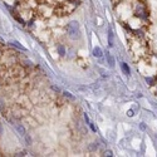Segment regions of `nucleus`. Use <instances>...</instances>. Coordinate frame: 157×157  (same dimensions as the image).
<instances>
[{
    "label": "nucleus",
    "mask_w": 157,
    "mask_h": 157,
    "mask_svg": "<svg viewBox=\"0 0 157 157\" xmlns=\"http://www.w3.org/2000/svg\"><path fill=\"white\" fill-rule=\"evenodd\" d=\"M131 51L134 55H137V58H142V57L147 55V45L146 43L142 40L140 37H136L134 39L131 40Z\"/></svg>",
    "instance_id": "nucleus-1"
},
{
    "label": "nucleus",
    "mask_w": 157,
    "mask_h": 157,
    "mask_svg": "<svg viewBox=\"0 0 157 157\" xmlns=\"http://www.w3.org/2000/svg\"><path fill=\"white\" fill-rule=\"evenodd\" d=\"M132 8H133V15L140 18L142 21H146L148 19V9H147V5L143 2L137 0L132 5Z\"/></svg>",
    "instance_id": "nucleus-2"
},
{
    "label": "nucleus",
    "mask_w": 157,
    "mask_h": 157,
    "mask_svg": "<svg viewBox=\"0 0 157 157\" xmlns=\"http://www.w3.org/2000/svg\"><path fill=\"white\" fill-rule=\"evenodd\" d=\"M67 34H68V37L72 40H77L78 38L81 37L79 24H78V21L73 20V21H70V23L67 24Z\"/></svg>",
    "instance_id": "nucleus-3"
},
{
    "label": "nucleus",
    "mask_w": 157,
    "mask_h": 157,
    "mask_svg": "<svg viewBox=\"0 0 157 157\" xmlns=\"http://www.w3.org/2000/svg\"><path fill=\"white\" fill-rule=\"evenodd\" d=\"M117 11L119 14V17L122 18V19H130L132 17V14H133V8L131 5H128V4H119L118 5V8H117Z\"/></svg>",
    "instance_id": "nucleus-4"
},
{
    "label": "nucleus",
    "mask_w": 157,
    "mask_h": 157,
    "mask_svg": "<svg viewBox=\"0 0 157 157\" xmlns=\"http://www.w3.org/2000/svg\"><path fill=\"white\" fill-rule=\"evenodd\" d=\"M37 13L43 18H48V17H51L52 14H54V8L52 5H48V4H39L37 6Z\"/></svg>",
    "instance_id": "nucleus-5"
},
{
    "label": "nucleus",
    "mask_w": 157,
    "mask_h": 157,
    "mask_svg": "<svg viewBox=\"0 0 157 157\" xmlns=\"http://www.w3.org/2000/svg\"><path fill=\"white\" fill-rule=\"evenodd\" d=\"M106 59H107V64H108V66H109L111 68L115 67L116 60H115V58H113V55H112L111 53H107V55H106Z\"/></svg>",
    "instance_id": "nucleus-6"
},
{
    "label": "nucleus",
    "mask_w": 157,
    "mask_h": 157,
    "mask_svg": "<svg viewBox=\"0 0 157 157\" xmlns=\"http://www.w3.org/2000/svg\"><path fill=\"white\" fill-rule=\"evenodd\" d=\"M57 53H58L60 57L67 55V48L64 47L63 44H58V45H57Z\"/></svg>",
    "instance_id": "nucleus-7"
},
{
    "label": "nucleus",
    "mask_w": 157,
    "mask_h": 157,
    "mask_svg": "<svg viewBox=\"0 0 157 157\" xmlns=\"http://www.w3.org/2000/svg\"><path fill=\"white\" fill-rule=\"evenodd\" d=\"M14 128H15V131L20 134V136H25L26 134V132H25V128L21 126V125H19V123H15L14 125Z\"/></svg>",
    "instance_id": "nucleus-8"
},
{
    "label": "nucleus",
    "mask_w": 157,
    "mask_h": 157,
    "mask_svg": "<svg viewBox=\"0 0 157 157\" xmlns=\"http://www.w3.org/2000/svg\"><path fill=\"white\" fill-rule=\"evenodd\" d=\"M121 69H122L123 74H126V75H130L131 74V69H130V67H128L127 63H125V62L121 63Z\"/></svg>",
    "instance_id": "nucleus-9"
},
{
    "label": "nucleus",
    "mask_w": 157,
    "mask_h": 157,
    "mask_svg": "<svg viewBox=\"0 0 157 157\" xmlns=\"http://www.w3.org/2000/svg\"><path fill=\"white\" fill-rule=\"evenodd\" d=\"M92 54H93V57H96V58H102L103 52H102V49L99 48V47H96V48H93V52H92Z\"/></svg>",
    "instance_id": "nucleus-10"
},
{
    "label": "nucleus",
    "mask_w": 157,
    "mask_h": 157,
    "mask_svg": "<svg viewBox=\"0 0 157 157\" xmlns=\"http://www.w3.org/2000/svg\"><path fill=\"white\" fill-rule=\"evenodd\" d=\"M107 37H108V45L109 47H113V33H112V30L111 29H108V34H107Z\"/></svg>",
    "instance_id": "nucleus-11"
},
{
    "label": "nucleus",
    "mask_w": 157,
    "mask_h": 157,
    "mask_svg": "<svg viewBox=\"0 0 157 157\" xmlns=\"http://www.w3.org/2000/svg\"><path fill=\"white\" fill-rule=\"evenodd\" d=\"M10 44L13 45V47H15V48H18V49H20V51H25V48L23 47V45H20L18 42H11Z\"/></svg>",
    "instance_id": "nucleus-12"
},
{
    "label": "nucleus",
    "mask_w": 157,
    "mask_h": 157,
    "mask_svg": "<svg viewBox=\"0 0 157 157\" xmlns=\"http://www.w3.org/2000/svg\"><path fill=\"white\" fill-rule=\"evenodd\" d=\"M99 148V145L98 143H91L89 145V151H97Z\"/></svg>",
    "instance_id": "nucleus-13"
},
{
    "label": "nucleus",
    "mask_w": 157,
    "mask_h": 157,
    "mask_svg": "<svg viewBox=\"0 0 157 157\" xmlns=\"http://www.w3.org/2000/svg\"><path fill=\"white\" fill-rule=\"evenodd\" d=\"M67 54H68V58H73V57L75 55V52L73 51V49H69V51H67Z\"/></svg>",
    "instance_id": "nucleus-14"
},
{
    "label": "nucleus",
    "mask_w": 157,
    "mask_h": 157,
    "mask_svg": "<svg viewBox=\"0 0 157 157\" xmlns=\"http://www.w3.org/2000/svg\"><path fill=\"white\" fill-rule=\"evenodd\" d=\"M24 138H25V142H26V145H32V138H30V136H29V134H25V136H24Z\"/></svg>",
    "instance_id": "nucleus-15"
},
{
    "label": "nucleus",
    "mask_w": 157,
    "mask_h": 157,
    "mask_svg": "<svg viewBox=\"0 0 157 157\" xmlns=\"http://www.w3.org/2000/svg\"><path fill=\"white\" fill-rule=\"evenodd\" d=\"M63 96H64V97H68V98H70V99H74V97H73L72 94H70L69 92H64V93H63Z\"/></svg>",
    "instance_id": "nucleus-16"
},
{
    "label": "nucleus",
    "mask_w": 157,
    "mask_h": 157,
    "mask_svg": "<svg viewBox=\"0 0 157 157\" xmlns=\"http://www.w3.org/2000/svg\"><path fill=\"white\" fill-rule=\"evenodd\" d=\"M5 103H4V101L2 98H0V111H4V108H5V106H4Z\"/></svg>",
    "instance_id": "nucleus-17"
},
{
    "label": "nucleus",
    "mask_w": 157,
    "mask_h": 157,
    "mask_svg": "<svg viewBox=\"0 0 157 157\" xmlns=\"http://www.w3.org/2000/svg\"><path fill=\"white\" fill-rule=\"evenodd\" d=\"M104 156L111 157V156H113V153H112V151H109V149H108V151H106V152H104Z\"/></svg>",
    "instance_id": "nucleus-18"
},
{
    "label": "nucleus",
    "mask_w": 157,
    "mask_h": 157,
    "mask_svg": "<svg viewBox=\"0 0 157 157\" xmlns=\"http://www.w3.org/2000/svg\"><path fill=\"white\" fill-rule=\"evenodd\" d=\"M127 115H128V117H132V116H133V111H132V109H130V111L127 112Z\"/></svg>",
    "instance_id": "nucleus-19"
},
{
    "label": "nucleus",
    "mask_w": 157,
    "mask_h": 157,
    "mask_svg": "<svg viewBox=\"0 0 157 157\" xmlns=\"http://www.w3.org/2000/svg\"><path fill=\"white\" fill-rule=\"evenodd\" d=\"M3 134V126H2V123H0V136Z\"/></svg>",
    "instance_id": "nucleus-20"
},
{
    "label": "nucleus",
    "mask_w": 157,
    "mask_h": 157,
    "mask_svg": "<svg viewBox=\"0 0 157 157\" xmlns=\"http://www.w3.org/2000/svg\"><path fill=\"white\" fill-rule=\"evenodd\" d=\"M141 130H146V127H145V123H141Z\"/></svg>",
    "instance_id": "nucleus-21"
}]
</instances>
